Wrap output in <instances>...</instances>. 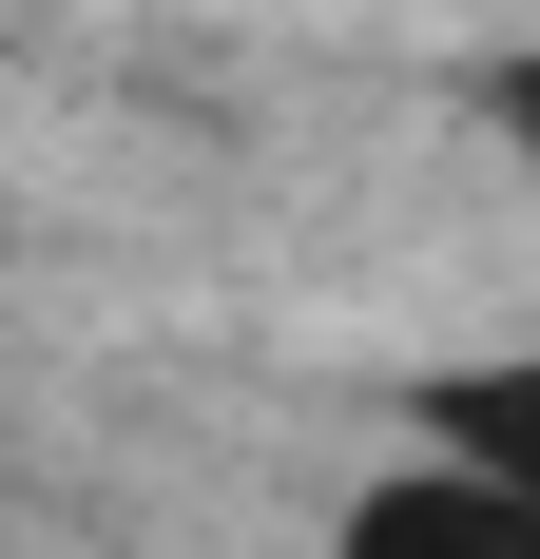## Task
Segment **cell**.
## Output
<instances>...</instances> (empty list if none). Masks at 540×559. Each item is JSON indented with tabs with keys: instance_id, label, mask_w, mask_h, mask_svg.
Returning a JSON list of instances; mask_svg holds the SVG:
<instances>
[{
	"instance_id": "1",
	"label": "cell",
	"mask_w": 540,
	"mask_h": 559,
	"mask_svg": "<svg viewBox=\"0 0 540 559\" xmlns=\"http://www.w3.org/2000/svg\"><path fill=\"white\" fill-rule=\"evenodd\" d=\"M348 559H540V502L483 463H386L348 502Z\"/></svg>"
},
{
	"instance_id": "2",
	"label": "cell",
	"mask_w": 540,
	"mask_h": 559,
	"mask_svg": "<svg viewBox=\"0 0 540 559\" xmlns=\"http://www.w3.org/2000/svg\"><path fill=\"white\" fill-rule=\"evenodd\" d=\"M406 425H425V463H483V483L540 502V347H521V367H425Z\"/></svg>"
},
{
	"instance_id": "3",
	"label": "cell",
	"mask_w": 540,
	"mask_h": 559,
	"mask_svg": "<svg viewBox=\"0 0 540 559\" xmlns=\"http://www.w3.org/2000/svg\"><path fill=\"white\" fill-rule=\"evenodd\" d=\"M483 116H502V155L540 174V58H502V78H483Z\"/></svg>"
}]
</instances>
